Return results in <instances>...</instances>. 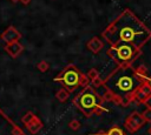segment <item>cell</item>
Listing matches in <instances>:
<instances>
[{
  "mask_svg": "<svg viewBox=\"0 0 151 135\" xmlns=\"http://www.w3.org/2000/svg\"><path fill=\"white\" fill-rule=\"evenodd\" d=\"M103 36L111 45L127 42L140 48L151 38V32L130 11H124L105 29Z\"/></svg>",
  "mask_w": 151,
  "mask_h": 135,
  "instance_id": "6da1fadb",
  "label": "cell"
},
{
  "mask_svg": "<svg viewBox=\"0 0 151 135\" xmlns=\"http://www.w3.org/2000/svg\"><path fill=\"white\" fill-rule=\"evenodd\" d=\"M140 81L137 76L127 69L120 68L114 72L106 81V86L116 94L126 95L134 92L139 87Z\"/></svg>",
  "mask_w": 151,
  "mask_h": 135,
  "instance_id": "7a4b0ae2",
  "label": "cell"
},
{
  "mask_svg": "<svg viewBox=\"0 0 151 135\" xmlns=\"http://www.w3.org/2000/svg\"><path fill=\"white\" fill-rule=\"evenodd\" d=\"M138 53V48L132 46L127 42H118L116 45H112L111 48L107 50V54L118 63L125 65L132 61Z\"/></svg>",
  "mask_w": 151,
  "mask_h": 135,
  "instance_id": "3957f363",
  "label": "cell"
},
{
  "mask_svg": "<svg viewBox=\"0 0 151 135\" xmlns=\"http://www.w3.org/2000/svg\"><path fill=\"white\" fill-rule=\"evenodd\" d=\"M57 80H61L64 82L65 86H67L68 88H74L77 87L80 81H81V74L74 68V67H68L63 75H60Z\"/></svg>",
  "mask_w": 151,
  "mask_h": 135,
  "instance_id": "277c9868",
  "label": "cell"
},
{
  "mask_svg": "<svg viewBox=\"0 0 151 135\" xmlns=\"http://www.w3.org/2000/svg\"><path fill=\"white\" fill-rule=\"evenodd\" d=\"M78 103H79V107H80L84 112H91V110H93V109L99 104L98 99H97V96L93 94V89H92V88H87V89L84 92V94L80 96Z\"/></svg>",
  "mask_w": 151,
  "mask_h": 135,
  "instance_id": "5b68a950",
  "label": "cell"
},
{
  "mask_svg": "<svg viewBox=\"0 0 151 135\" xmlns=\"http://www.w3.org/2000/svg\"><path fill=\"white\" fill-rule=\"evenodd\" d=\"M5 49H6V52H7L12 58H15V56H18V54L21 53V50L24 49V47H22L19 42L13 41V42H9L8 46H6Z\"/></svg>",
  "mask_w": 151,
  "mask_h": 135,
  "instance_id": "8992f818",
  "label": "cell"
},
{
  "mask_svg": "<svg viewBox=\"0 0 151 135\" xmlns=\"http://www.w3.org/2000/svg\"><path fill=\"white\" fill-rule=\"evenodd\" d=\"M19 38H20V34H19V33L14 29V27H12V26L2 34V40L6 41L7 43L13 42V41H17Z\"/></svg>",
  "mask_w": 151,
  "mask_h": 135,
  "instance_id": "52a82bcc",
  "label": "cell"
},
{
  "mask_svg": "<svg viewBox=\"0 0 151 135\" xmlns=\"http://www.w3.org/2000/svg\"><path fill=\"white\" fill-rule=\"evenodd\" d=\"M101 46H103V43L99 41L98 38H93V39L87 43V47H88L92 52H94V53H97V52L101 48Z\"/></svg>",
  "mask_w": 151,
  "mask_h": 135,
  "instance_id": "ba28073f",
  "label": "cell"
},
{
  "mask_svg": "<svg viewBox=\"0 0 151 135\" xmlns=\"http://www.w3.org/2000/svg\"><path fill=\"white\" fill-rule=\"evenodd\" d=\"M67 97H68V93H67L66 90H64V89H60V90L57 93V99H58L59 101H61V102H64Z\"/></svg>",
  "mask_w": 151,
  "mask_h": 135,
  "instance_id": "9c48e42d",
  "label": "cell"
},
{
  "mask_svg": "<svg viewBox=\"0 0 151 135\" xmlns=\"http://www.w3.org/2000/svg\"><path fill=\"white\" fill-rule=\"evenodd\" d=\"M68 127L72 129V130H78L79 127H80V123L78 120H72L70 123H68Z\"/></svg>",
  "mask_w": 151,
  "mask_h": 135,
  "instance_id": "30bf717a",
  "label": "cell"
},
{
  "mask_svg": "<svg viewBox=\"0 0 151 135\" xmlns=\"http://www.w3.org/2000/svg\"><path fill=\"white\" fill-rule=\"evenodd\" d=\"M107 135H124V133H123V130L119 129V128H112V129L109 130Z\"/></svg>",
  "mask_w": 151,
  "mask_h": 135,
  "instance_id": "8fae6325",
  "label": "cell"
},
{
  "mask_svg": "<svg viewBox=\"0 0 151 135\" xmlns=\"http://www.w3.org/2000/svg\"><path fill=\"white\" fill-rule=\"evenodd\" d=\"M38 68H39L40 70L45 72V70H47V68H48V65H47V62H45V61H41V62H39V65H38Z\"/></svg>",
  "mask_w": 151,
  "mask_h": 135,
  "instance_id": "7c38bea8",
  "label": "cell"
},
{
  "mask_svg": "<svg viewBox=\"0 0 151 135\" xmlns=\"http://www.w3.org/2000/svg\"><path fill=\"white\" fill-rule=\"evenodd\" d=\"M143 116H144V119H145L147 122H151V108L147 109V110H145L144 114H143Z\"/></svg>",
  "mask_w": 151,
  "mask_h": 135,
  "instance_id": "4fadbf2b",
  "label": "cell"
},
{
  "mask_svg": "<svg viewBox=\"0 0 151 135\" xmlns=\"http://www.w3.org/2000/svg\"><path fill=\"white\" fill-rule=\"evenodd\" d=\"M88 76H90L91 79H96V77H97V70H96V69H91V70L88 72Z\"/></svg>",
  "mask_w": 151,
  "mask_h": 135,
  "instance_id": "5bb4252c",
  "label": "cell"
},
{
  "mask_svg": "<svg viewBox=\"0 0 151 135\" xmlns=\"http://www.w3.org/2000/svg\"><path fill=\"white\" fill-rule=\"evenodd\" d=\"M145 104H146L149 108H151V96H149V97L145 100Z\"/></svg>",
  "mask_w": 151,
  "mask_h": 135,
  "instance_id": "9a60e30c",
  "label": "cell"
},
{
  "mask_svg": "<svg viewBox=\"0 0 151 135\" xmlns=\"http://www.w3.org/2000/svg\"><path fill=\"white\" fill-rule=\"evenodd\" d=\"M20 1H21V2H22V4H24V5H28V4H29V1H31V0H20Z\"/></svg>",
  "mask_w": 151,
  "mask_h": 135,
  "instance_id": "2e32d148",
  "label": "cell"
},
{
  "mask_svg": "<svg viewBox=\"0 0 151 135\" xmlns=\"http://www.w3.org/2000/svg\"><path fill=\"white\" fill-rule=\"evenodd\" d=\"M147 133H149V134H150V135H151V127H150V128H149V130H147Z\"/></svg>",
  "mask_w": 151,
  "mask_h": 135,
  "instance_id": "e0dca14e",
  "label": "cell"
},
{
  "mask_svg": "<svg viewBox=\"0 0 151 135\" xmlns=\"http://www.w3.org/2000/svg\"><path fill=\"white\" fill-rule=\"evenodd\" d=\"M11 1H13V2H17V1H19V0H11Z\"/></svg>",
  "mask_w": 151,
  "mask_h": 135,
  "instance_id": "ac0fdd59",
  "label": "cell"
},
{
  "mask_svg": "<svg viewBox=\"0 0 151 135\" xmlns=\"http://www.w3.org/2000/svg\"><path fill=\"white\" fill-rule=\"evenodd\" d=\"M149 82H150V87H151V79H150V80H149Z\"/></svg>",
  "mask_w": 151,
  "mask_h": 135,
  "instance_id": "d6986e66",
  "label": "cell"
}]
</instances>
